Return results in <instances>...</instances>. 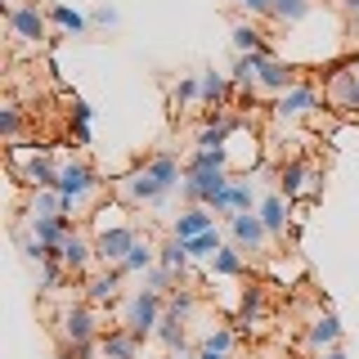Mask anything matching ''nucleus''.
<instances>
[{"label": "nucleus", "instance_id": "72a5a7b5", "mask_svg": "<svg viewBox=\"0 0 359 359\" xmlns=\"http://www.w3.org/2000/svg\"><path fill=\"white\" fill-rule=\"evenodd\" d=\"M0 130H5V140H18V108L14 104L0 108Z\"/></svg>", "mask_w": 359, "mask_h": 359}, {"label": "nucleus", "instance_id": "a878e982", "mask_svg": "<svg viewBox=\"0 0 359 359\" xmlns=\"http://www.w3.org/2000/svg\"><path fill=\"white\" fill-rule=\"evenodd\" d=\"M261 314H265V292H261V287H247V292H243V310H238V323H243V328H252V323L261 319Z\"/></svg>", "mask_w": 359, "mask_h": 359}, {"label": "nucleus", "instance_id": "f8f14e48", "mask_svg": "<svg viewBox=\"0 0 359 359\" xmlns=\"http://www.w3.org/2000/svg\"><path fill=\"white\" fill-rule=\"evenodd\" d=\"M256 86H261V90H274V95H287V90L297 86V72H292L287 63H278V59H261Z\"/></svg>", "mask_w": 359, "mask_h": 359}, {"label": "nucleus", "instance_id": "58836bf2", "mask_svg": "<svg viewBox=\"0 0 359 359\" xmlns=\"http://www.w3.org/2000/svg\"><path fill=\"white\" fill-rule=\"evenodd\" d=\"M72 117H76V126H90V104H86V99L72 104Z\"/></svg>", "mask_w": 359, "mask_h": 359}, {"label": "nucleus", "instance_id": "cd10ccee", "mask_svg": "<svg viewBox=\"0 0 359 359\" xmlns=\"http://www.w3.org/2000/svg\"><path fill=\"white\" fill-rule=\"evenodd\" d=\"M153 265H157V247L140 243V247L126 256V265H121V269H126V274H144V269H153Z\"/></svg>", "mask_w": 359, "mask_h": 359}, {"label": "nucleus", "instance_id": "2eb2a0df", "mask_svg": "<svg viewBox=\"0 0 359 359\" xmlns=\"http://www.w3.org/2000/svg\"><path fill=\"white\" fill-rule=\"evenodd\" d=\"M99 355H104V359H135V355H140V337L126 332V328H117V332H108L104 341H99Z\"/></svg>", "mask_w": 359, "mask_h": 359}, {"label": "nucleus", "instance_id": "393cba45", "mask_svg": "<svg viewBox=\"0 0 359 359\" xmlns=\"http://www.w3.org/2000/svg\"><path fill=\"white\" fill-rule=\"evenodd\" d=\"M211 269H216L220 278H233V274H243V252H238V247H220V252L211 256Z\"/></svg>", "mask_w": 359, "mask_h": 359}, {"label": "nucleus", "instance_id": "c9c22d12", "mask_svg": "<svg viewBox=\"0 0 359 359\" xmlns=\"http://www.w3.org/2000/svg\"><path fill=\"white\" fill-rule=\"evenodd\" d=\"M171 283H175V274H166L162 265L149 269V287H153V292H171Z\"/></svg>", "mask_w": 359, "mask_h": 359}, {"label": "nucleus", "instance_id": "ddd939ff", "mask_svg": "<svg viewBox=\"0 0 359 359\" xmlns=\"http://www.w3.org/2000/svg\"><path fill=\"white\" fill-rule=\"evenodd\" d=\"M198 86H202V104H207L211 112H220V104L233 95V76L216 72V67H207V72L198 76Z\"/></svg>", "mask_w": 359, "mask_h": 359}, {"label": "nucleus", "instance_id": "f257e3e1", "mask_svg": "<svg viewBox=\"0 0 359 359\" xmlns=\"http://www.w3.org/2000/svg\"><path fill=\"white\" fill-rule=\"evenodd\" d=\"M157 323H162V292L144 287L140 297L130 301V310H126V332H135L144 341L149 332H157Z\"/></svg>", "mask_w": 359, "mask_h": 359}, {"label": "nucleus", "instance_id": "f03ea898", "mask_svg": "<svg viewBox=\"0 0 359 359\" xmlns=\"http://www.w3.org/2000/svg\"><path fill=\"white\" fill-rule=\"evenodd\" d=\"M140 247V233L130 229V224H108V229H99L95 238V256L99 261H112V265H126V256Z\"/></svg>", "mask_w": 359, "mask_h": 359}, {"label": "nucleus", "instance_id": "2f4dec72", "mask_svg": "<svg viewBox=\"0 0 359 359\" xmlns=\"http://www.w3.org/2000/svg\"><path fill=\"white\" fill-rule=\"evenodd\" d=\"M63 269H67V265L59 261V256H54V261H45V265H41V287H45V292L59 287V283H63Z\"/></svg>", "mask_w": 359, "mask_h": 359}, {"label": "nucleus", "instance_id": "4c0bfd02", "mask_svg": "<svg viewBox=\"0 0 359 359\" xmlns=\"http://www.w3.org/2000/svg\"><path fill=\"white\" fill-rule=\"evenodd\" d=\"M238 5H247L252 14H274V0H238Z\"/></svg>", "mask_w": 359, "mask_h": 359}, {"label": "nucleus", "instance_id": "a19ab883", "mask_svg": "<svg viewBox=\"0 0 359 359\" xmlns=\"http://www.w3.org/2000/svg\"><path fill=\"white\" fill-rule=\"evenodd\" d=\"M341 9H346L351 18H359V0H341Z\"/></svg>", "mask_w": 359, "mask_h": 359}, {"label": "nucleus", "instance_id": "4be33fe9", "mask_svg": "<svg viewBox=\"0 0 359 359\" xmlns=\"http://www.w3.org/2000/svg\"><path fill=\"white\" fill-rule=\"evenodd\" d=\"M149 171L162 180L166 189H180V184H184V171H180V162H175V157H166V153H157V157H153Z\"/></svg>", "mask_w": 359, "mask_h": 359}, {"label": "nucleus", "instance_id": "7c9ffc66", "mask_svg": "<svg viewBox=\"0 0 359 359\" xmlns=\"http://www.w3.org/2000/svg\"><path fill=\"white\" fill-rule=\"evenodd\" d=\"M202 351H216V355H229L233 351V328H216L207 337V341H202Z\"/></svg>", "mask_w": 359, "mask_h": 359}, {"label": "nucleus", "instance_id": "37998d69", "mask_svg": "<svg viewBox=\"0 0 359 359\" xmlns=\"http://www.w3.org/2000/svg\"><path fill=\"white\" fill-rule=\"evenodd\" d=\"M323 359H346V355H341V351H328V355H323Z\"/></svg>", "mask_w": 359, "mask_h": 359}, {"label": "nucleus", "instance_id": "a211bd4d", "mask_svg": "<svg viewBox=\"0 0 359 359\" xmlns=\"http://www.w3.org/2000/svg\"><path fill=\"white\" fill-rule=\"evenodd\" d=\"M332 104L337 108H359V67L355 72H332Z\"/></svg>", "mask_w": 359, "mask_h": 359}, {"label": "nucleus", "instance_id": "6e6552de", "mask_svg": "<svg viewBox=\"0 0 359 359\" xmlns=\"http://www.w3.org/2000/svg\"><path fill=\"white\" fill-rule=\"evenodd\" d=\"M314 108H319V90H314V86H292L287 95H278V104H274V112H278L283 121L310 117Z\"/></svg>", "mask_w": 359, "mask_h": 359}, {"label": "nucleus", "instance_id": "4468645a", "mask_svg": "<svg viewBox=\"0 0 359 359\" xmlns=\"http://www.w3.org/2000/svg\"><path fill=\"white\" fill-rule=\"evenodd\" d=\"M256 216L265 220V229L274 233V238H283V233H287V198H283V194H265Z\"/></svg>", "mask_w": 359, "mask_h": 359}, {"label": "nucleus", "instance_id": "9d476101", "mask_svg": "<svg viewBox=\"0 0 359 359\" xmlns=\"http://www.w3.org/2000/svg\"><path fill=\"white\" fill-rule=\"evenodd\" d=\"M216 229V216H211V207H189L175 216V238L189 243V238H202V233Z\"/></svg>", "mask_w": 359, "mask_h": 359}, {"label": "nucleus", "instance_id": "0eeeda50", "mask_svg": "<svg viewBox=\"0 0 359 359\" xmlns=\"http://www.w3.org/2000/svg\"><path fill=\"white\" fill-rule=\"evenodd\" d=\"M63 337H67V346H81V351L95 346L99 328H95V314H90V306H72V310L63 314Z\"/></svg>", "mask_w": 359, "mask_h": 359}, {"label": "nucleus", "instance_id": "e433bc0d", "mask_svg": "<svg viewBox=\"0 0 359 359\" xmlns=\"http://www.w3.org/2000/svg\"><path fill=\"white\" fill-rule=\"evenodd\" d=\"M90 22H99V27H117V22H121V14H117V9H95V14H90Z\"/></svg>", "mask_w": 359, "mask_h": 359}, {"label": "nucleus", "instance_id": "dca6fc26", "mask_svg": "<svg viewBox=\"0 0 359 359\" xmlns=\"http://www.w3.org/2000/svg\"><path fill=\"white\" fill-rule=\"evenodd\" d=\"M59 261H63L67 269H72V274H81V269H86L90 261H99V256H95V247H90L86 238H76V233H67V243L59 247Z\"/></svg>", "mask_w": 359, "mask_h": 359}, {"label": "nucleus", "instance_id": "b1692460", "mask_svg": "<svg viewBox=\"0 0 359 359\" xmlns=\"http://www.w3.org/2000/svg\"><path fill=\"white\" fill-rule=\"evenodd\" d=\"M224 162H229V149H198L189 157V171H224Z\"/></svg>", "mask_w": 359, "mask_h": 359}, {"label": "nucleus", "instance_id": "6ab92c4d", "mask_svg": "<svg viewBox=\"0 0 359 359\" xmlns=\"http://www.w3.org/2000/svg\"><path fill=\"white\" fill-rule=\"evenodd\" d=\"M157 265H162L166 274H175V278H180V274L189 269V252H184V243L171 238L166 247H157Z\"/></svg>", "mask_w": 359, "mask_h": 359}, {"label": "nucleus", "instance_id": "f704fd0d", "mask_svg": "<svg viewBox=\"0 0 359 359\" xmlns=\"http://www.w3.org/2000/svg\"><path fill=\"white\" fill-rule=\"evenodd\" d=\"M166 314H175V319H189V314H194V297H189V292H175L171 306H166Z\"/></svg>", "mask_w": 359, "mask_h": 359}, {"label": "nucleus", "instance_id": "c756f323", "mask_svg": "<svg viewBox=\"0 0 359 359\" xmlns=\"http://www.w3.org/2000/svg\"><path fill=\"white\" fill-rule=\"evenodd\" d=\"M274 14L283 22H301L310 14V0H274Z\"/></svg>", "mask_w": 359, "mask_h": 359}, {"label": "nucleus", "instance_id": "473e14b6", "mask_svg": "<svg viewBox=\"0 0 359 359\" xmlns=\"http://www.w3.org/2000/svg\"><path fill=\"white\" fill-rule=\"evenodd\" d=\"M171 99H175V108H180V104H194V99H202V86L194 81V76H184V81L175 86V95H171Z\"/></svg>", "mask_w": 359, "mask_h": 359}, {"label": "nucleus", "instance_id": "39448f33", "mask_svg": "<svg viewBox=\"0 0 359 359\" xmlns=\"http://www.w3.org/2000/svg\"><path fill=\"white\" fill-rule=\"evenodd\" d=\"M229 233H233V247H238V252H261L265 238H269L265 220L256 216V211H238V216H229Z\"/></svg>", "mask_w": 359, "mask_h": 359}, {"label": "nucleus", "instance_id": "412c9836", "mask_svg": "<svg viewBox=\"0 0 359 359\" xmlns=\"http://www.w3.org/2000/svg\"><path fill=\"white\" fill-rule=\"evenodd\" d=\"M157 341H162L171 355H180V351H184V319H175V314H162V323H157Z\"/></svg>", "mask_w": 359, "mask_h": 359}, {"label": "nucleus", "instance_id": "423d86ee", "mask_svg": "<svg viewBox=\"0 0 359 359\" xmlns=\"http://www.w3.org/2000/svg\"><path fill=\"white\" fill-rule=\"evenodd\" d=\"M121 194H126L130 202H140V207H144V202H149V207H157V202H166V194H171V189H166L162 180H157L149 166H144V171H135V175L121 180Z\"/></svg>", "mask_w": 359, "mask_h": 359}, {"label": "nucleus", "instance_id": "9b49d317", "mask_svg": "<svg viewBox=\"0 0 359 359\" xmlns=\"http://www.w3.org/2000/svg\"><path fill=\"white\" fill-rule=\"evenodd\" d=\"M9 32L22 41H41V32H45V14L36 5H9Z\"/></svg>", "mask_w": 359, "mask_h": 359}, {"label": "nucleus", "instance_id": "79ce46f5", "mask_svg": "<svg viewBox=\"0 0 359 359\" xmlns=\"http://www.w3.org/2000/svg\"><path fill=\"white\" fill-rule=\"evenodd\" d=\"M198 359H224V355H216V351H198Z\"/></svg>", "mask_w": 359, "mask_h": 359}, {"label": "nucleus", "instance_id": "1a4fd4ad", "mask_svg": "<svg viewBox=\"0 0 359 359\" xmlns=\"http://www.w3.org/2000/svg\"><path fill=\"white\" fill-rule=\"evenodd\" d=\"M211 211H220V216L252 211V180H229V184H224V194L211 198Z\"/></svg>", "mask_w": 359, "mask_h": 359}, {"label": "nucleus", "instance_id": "aec40b11", "mask_svg": "<svg viewBox=\"0 0 359 359\" xmlns=\"http://www.w3.org/2000/svg\"><path fill=\"white\" fill-rule=\"evenodd\" d=\"M233 50L238 54H269L265 50V32L252 27V22H238V27H233Z\"/></svg>", "mask_w": 359, "mask_h": 359}, {"label": "nucleus", "instance_id": "20e7f679", "mask_svg": "<svg viewBox=\"0 0 359 359\" xmlns=\"http://www.w3.org/2000/svg\"><path fill=\"white\" fill-rule=\"evenodd\" d=\"M319 184H323L319 171H314L310 162H301V157H292L283 171H278V194H283L287 202L301 198V194H319Z\"/></svg>", "mask_w": 359, "mask_h": 359}, {"label": "nucleus", "instance_id": "5701e85b", "mask_svg": "<svg viewBox=\"0 0 359 359\" xmlns=\"http://www.w3.org/2000/svg\"><path fill=\"white\" fill-rule=\"evenodd\" d=\"M337 337H341V323H337V314H319V319L310 323V346H332Z\"/></svg>", "mask_w": 359, "mask_h": 359}, {"label": "nucleus", "instance_id": "ea45409f", "mask_svg": "<svg viewBox=\"0 0 359 359\" xmlns=\"http://www.w3.org/2000/svg\"><path fill=\"white\" fill-rule=\"evenodd\" d=\"M86 351H81V346H63V351H59V359H81Z\"/></svg>", "mask_w": 359, "mask_h": 359}, {"label": "nucleus", "instance_id": "f3484780", "mask_svg": "<svg viewBox=\"0 0 359 359\" xmlns=\"http://www.w3.org/2000/svg\"><path fill=\"white\" fill-rule=\"evenodd\" d=\"M121 278H126V269H121V265H112L108 274H99L95 283H90V306H104V301H117V292H121Z\"/></svg>", "mask_w": 359, "mask_h": 359}, {"label": "nucleus", "instance_id": "c85d7f7f", "mask_svg": "<svg viewBox=\"0 0 359 359\" xmlns=\"http://www.w3.org/2000/svg\"><path fill=\"white\" fill-rule=\"evenodd\" d=\"M50 18L59 22L63 32H86V27H90V18L76 14V9H67V5H50Z\"/></svg>", "mask_w": 359, "mask_h": 359}, {"label": "nucleus", "instance_id": "7ed1b4c3", "mask_svg": "<svg viewBox=\"0 0 359 359\" xmlns=\"http://www.w3.org/2000/svg\"><path fill=\"white\" fill-rule=\"evenodd\" d=\"M59 194L67 198V207L76 211V202H81V198L99 194V175L90 171V166H81V162H63V171H59Z\"/></svg>", "mask_w": 359, "mask_h": 359}, {"label": "nucleus", "instance_id": "bb28decb", "mask_svg": "<svg viewBox=\"0 0 359 359\" xmlns=\"http://www.w3.org/2000/svg\"><path fill=\"white\" fill-rule=\"evenodd\" d=\"M184 252H189V261H202V256H216V252H220V229L202 233V238H189V243H184Z\"/></svg>", "mask_w": 359, "mask_h": 359}]
</instances>
